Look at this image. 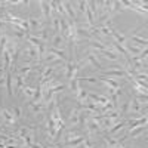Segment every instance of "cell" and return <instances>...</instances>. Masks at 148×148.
<instances>
[{
	"label": "cell",
	"instance_id": "1",
	"mask_svg": "<svg viewBox=\"0 0 148 148\" xmlns=\"http://www.w3.org/2000/svg\"><path fill=\"white\" fill-rule=\"evenodd\" d=\"M64 73L68 80L77 79V70H76V61H74V58H70L67 61V64L64 65Z\"/></svg>",
	"mask_w": 148,
	"mask_h": 148
},
{
	"label": "cell",
	"instance_id": "2",
	"mask_svg": "<svg viewBox=\"0 0 148 148\" xmlns=\"http://www.w3.org/2000/svg\"><path fill=\"white\" fill-rule=\"evenodd\" d=\"M64 10H65V18H68V21L77 24V12L74 9L73 2H64Z\"/></svg>",
	"mask_w": 148,
	"mask_h": 148
},
{
	"label": "cell",
	"instance_id": "3",
	"mask_svg": "<svg viewBox=\"0 0 148 148\" xmlns=\"http://www.w3.org/2000/svg\"><path fill=\"white\" fill-rule=\"evenodd\" d=\"M86 129H88V135H92V133H98L101 132V127H99V121L89 117L88 121H86Z\"/></svg>",
	"mask_w": 148,
	"mask_h": 148
},
{
	"label": "cell",
	"instance_id": "4",
	"mask_svg": "<svg viewBox=\"0 0 148 148\" xmlns=\"http://www.w3.org/2000/svg\"><path fill=\"white\" fill-rule=\"evenodd\" d=\"M0 116L3 117V120L8 123V125H15L16 119H15L14 113H12V108H2L0 110Z\"/></svg>",
	"mask_w": 148,
	"mask_h": 148
},
{
	"label": "cell",
	"instance_id": "5",
	"mask_svg": "<svg viewBox=\"0 0 148 148\" xmlns=\"http://www.w3.org/2000/svg\"><path fill=\"white\" fill-rule=\"evenodd\" d=\"M145 107V105H144ZM129 113L130 114H141L142 113V104L138 101V98H132L129 104Z\"/></svg>",
	"mask_w": 148,
	"mask_h": 148
},
{
	"label": "cell",
	"instance_id": "6",
	"mask_svg": "<svg viewBox=\"0 0 148 148\" xmlns=\"http://www.w3.org/2000/svg\"><path fill=\"white\" fill-rule=\"evenodd\" d=\"M42 6V15L45 19H52V9H51V2H46V0H42L40 2Z\"/></svg>",
	"mask_w": 148,
	"mask_h": 148
},
{
	"label": "cell",
	"instance_id": "7",
	"mask_svg": "<svg viewBox=\"0 0 148 148\" xmlns=\"http://www.w3.org/2000/svg\"><path fill=\"white\" fill-rule=\"evenodd\" d=\"M104 74H105V76H108V79H110V77H127L126 70H123V68L107 70V71H104Z\"/></svg>",
	"mask_w": 148,
	"mask_h": 148
},
{
	"label": "cell",
	"instance_id": "8",
	"mask_svg": "<svg viewBox=\"0 0 148 148\" xmlns=\"http://www.w3.org/2000/svg\"><path fill=\"white\" fill-rule=\"evenodd\" d=\"M80 111H82V108H80V107H77V108H73V110H71L70 117H68V121H70V125H71V126H76V125H79Z\"/></svg>",
	"mask_w": 148,
	"mask_h": 148
},
{
	"label": "cell",
	"instance_id": "9",
	"mask_svg": "<svg viewBox=\"0 0 148 148\" xmlns=\"http://www.w3.org/2000/svg\"><path fill=\"white\" fill-rule=\"evenodd\" d=\"M28 24H30V31L31 30H42L45 25H43V22L39 19V18H36V16H30L28 18Z\"/></svg>",
	"mask_w": 148,
	"mask_h": 148
},
{
	"label": "cell",
	"instance_id": "10",
	"mask_svg": "<svg viewBox=\"0 0 148 148\" xmlns=\"http://www.w3.org/2000/svg\"><path fill=\"white\" fill-rule=\"evenodd\" d=\"M62 46H64V37L61 34H53L51 47H53V49H64Z\"/></svg>",
	"mask_w": 148,
	"mask_h": 148
},
{
	"label": "cell",
	"instance_id": "11",
	"mask_svg": "<svg viewBox=\"0 0 148 148\" xmlns=\"http://www.w3.org/2000/svg\"><path fill=\"white\" fill-rule=\"evenodd\" d=\"M86 58H88V61H89V64H92L96 70H99V71H102V65H101V62H99V59H98L93 53H92V51H88V55H86Z\"/></svg>",
	"mask_w": 148,
	"mask_h": 148
},
{
	"label": "cell",
	"instance_id": "12",
	"mask_svg": "<svg viewBox=\"0 0 148 148\" xmlns=\"http://www.w3.org/2000/svg\"><path fill=\"white\" fill-rule=\"evenodd\" d=\"M99 80L107 86L108 89H114V90L120 89V88H119V82H116L114 79H108V77H102V76H101V77H99Z\"/></svg>",
	"mask_w": 148,
	"mask_h": 148
},
{
	"label": "cell",
	"instance_id": "13",
	"mask_svg": "<svg viewBox=\"0 0 148 148\" xmlns=\"http://www.w3.org/2000/svg\"><path fill=\"white\" fill-rule=\"evenodd\" d=\"M145 130H147V125H141V126H136V127H133L132 130H126V132H127V135L130 138H138L139 135L142 132H145Z\"/></svg>",
	"mask_w": 148,
	"mask_h": 148
},
{
	"label": "cell",
	"instance_id": "14",
	"mask_svg": "<svg viewBox=\"0 0 148 148\" xmlns=\"http://www.w3.org/2000/svg\"><path fill=\"white\" fill-rule=\"evenodd\" d=\"M5 77H6V83H5V86H6V92H8L9 96H12V95H14V88H12V71H10V70L6 71Z\"/></svg>",
	"mask_w": 148,
	"mask_h": 148
},
{
	"label": "cell",
	"instance_id": "15",
	"mask_svg": "<svg viewBox=\"0 0 148 148\" xmlns=\"http://www.w3.org/2000/svg\"><path fill=\"white\" fill-rule=\"evenodd\" d=\"M111 36L114 37V42H116V43H119V45H121V46H125V45L127 43V37H126V36H123L121 33H117L116 30H113Z\"/></svg>",
	"mask_w": 148,
	"mask_h": 148
},
{
	"label": "cell",
	"instance_id": "16",
	"mask_svg": "<svg viewBox=\"0 0 148 148\" xmlns=\"http://www.w3.org/2000/svg\"><path fill=\"white\" fill-rule=\"evenodd\" d=\"M6 45H8V36L6 34H0V61H3V53L6 51Z\"/></svg>",
	"mask_w": 148,
	"mask_h": 148
},
{
	"label": "cell",
	"instance_id": "17",
	"mask_svg": "<svg viewBox=\"0 0 148 148\" xmlns=\"http://www.w3.org/2000/svg\"><path fill=\"white\" fill-rule=\"evenodd\" d=\"M105 142H107V147L108 148H116L117 145H120L119 144V139L117 138H114V136H111V135H105Z\"/></svg>",
	"mask_w": 148,
	"mask_h": 148
},
{
	"label": "cell",
	"instance_id": "18",
	"mask_svg": "<svg viewBox=\"0 0 148 148\" xmlns=\"http://www.w3.org/2000/svg\"><path fill=\"white\" fill-rule=\"evenodd\" d=\"M88 93H89V92L86 90L84 88H80V89H79V92L76 93V101H77L79 104H80V102H83V101L86 99V98H88Z\"/></svg>",
	"mask_w": 148,
	"mask_h": 148
},
{
	"label": "cell",
	"instance_id": "19",
	"mask_svg": "<svg viewBox=\"0 0 148 148\" xmlns=\"http://www.w3.org/2000/svg\"><path fill=\"white\" fill-rule=\"evenodd\" d=\"M30 107H31V111L33 113H42V111L46 108V104L42 101V102H36V104H30Z\"/></svg>",
	"mask_w": 148,
	"mask_h": 148
},
{
	"label": "cell",
	"instance_id": "20",
	"mask_svg": "<svg viewBox=\"0 0 148 148\" xmlns=\"http://www.w3.org/2000/svg\"><path fill=\"white\" fill-rule=\"evenodd\" d=\"M22 93L25 95L28 99H33V96H34V92H36V88H31V86H22Z\"/></svg>",
	"mask_w": 148,
	"mask_h": 148
},
{
	"label": "cell",
	"instance_id": "21",
	"mask_svg": "<svg viewBox=\"0 0 148 148\" xmlns=\"http://www.w3.org/2000/svg\"><path fill=\"white\" fill-rule=\"evenodd\" d=\"M52 30L55 34H59L61 31V25H59V16L58 15H53L52 16Z\"/></svg>",
	"mask_w": 148,
	"mask_h": 148
},
{
	"label": "cell",
	"instance_id": "22",
	"mask_svg": "<svg viewBox=\"0 0 148 148\" xmlns=\"http://www.w3.org/2000/svg\"><path fill=\"white\" fill-rule=\"evenodd\" d=\"M74 5H77V10L80 12L82 15H86V9H88V2H84V0H80V2H74Z\"/></svg>",
	"mask_w": 148,
	"mask_h": 148
},
{
	"label": "cell",
	"instance_id": "23",
	"mask_svg": "<svg viewBox=\"0 0 148 148\" xmlns=\"http://www.w3.org/2000/svg\"><path fill=\"white\" fill-rule=\"evenodd\" d=\"M15 80H16V84H15V90H14V93L19 92V90L22 89V86H24V79H22L21 74H15Z\"/></svg>",
	"mask_w": 148,
	"mask_h": 148
},
{
	"label": "cell",
	"instance_id": "24",
	"mask_svg": "<svg viewBox=\"0 0 148 148\" xmlns=\"http://www.w3.org/2000/svg\"><path fill=\"white\" fill-rule=\"evenodd\" d=\"M70 89H71V92L74 93V96H76V93H77L79 89H80V86H79V79H71V80H70Z\"/></svg>",
	"mask_w": 148,
	"mask_h": 148
},
{
	"label": "cell",
	"instance_id": "25",
	"mask_svg": "<svg viewBox=\"0 0 148 148\" xmlns=\"http://www.w3.org/2000/svg\"><path fill=\"white\" fill-rule=\"evenodd\" d=\"M31 129H33V127H27V126H22V127H19V129H18V133H16V136L22 139L24 136H27V135L31 132Z\"/></svg>",
	"mask_w": 148,
	"mask_h": 148
},
{
	"label": "cell",
	"instance_id": "26",
	"mask_svg": "<svg viewBox=\"0 0 148 148\" xmlns=\"http://www.w3.org/2000/svg\"><path fill=\"white\" fill-rule=\"evenodd\" d=\"M121 9H123L121 2H113V3H111V15L117 14V12H120Z\"/></svg>",
	"mask_w": 148,
	"mask_h": 148
},
{
	"label": "cell",
	"instance_id": "27",
	"mask_svg": "<svg viewBox=\"0 0 148 148\" xmlns=\"http://www.w3.org/2000/svg\"><path fill=\"white\" fill-rule=\"evenodd\" d=\"M79 136H82L79 132H71V130L67 132V135H65V144L70 142V141H73V139H76V138H79Z\"/></svg>",
	"mask_w": 148,
	"mask_h": 148
},
{
	"label": "cell",
	"instance_id": "28",
	"mask_svg": "<svg viewBox=\"0 0 148 148\" xmlns=\"http://www.w3.org/2000/svg\"><path fill=\"white\" fill-rule=\"evenodd\" d=\"M93 141H92V138L90 136H86L84 138V141L82 142V145H80V148H93Z\"/></svg>",
	"mask_w": 148,
	"mask_h": 148
},
{
	"label": "cell",
	"instance_id": "29",
	"mask_svg": "<svg viewBox=\"0 0 148 148\" xmlns=\"http://www.w3.org/2000/svg\"><path fill=\"white\" fill-rule=\"evenodd\" d=\"M113 30H114V28H110V27H107V25H102V27H99V34H101V36H111Z\"/></svg>",
	"mask_w": 148,
	"mask_h": 148
},
{
	"label": "cell",
	"instance_id": "30",
	"mask_svg": "<svg viewBox=\"0 0 148 148\" xmlns=\"http://www.w3.org/2000/svg\"><path fill=\"white\" fill-rule=\"evenodd\" d=\"M12 113H14L15 119L18 120V119H21V116H22V108H21V107H14V108H12Z\"/></svg>",
	"mask_w": 148,
	"mask_h": 148
},
{
	"label": "cell",
	"instance_id": "31",
	"mask_svg": "<svg viewBox=\"0 0 148 148\" xmlns=\"http://www.w3.org/2000/svg\"><path fill=\"white\" fill-rule=\"evenodd\" d=\"M79 80H83V82H89V83H96L98 82V77H77Z\"/></svg>",
	"mask_w": 148,
	"mask_h": 148
},
{
	"label": "cell",
	"instance_id": "32",
	"mask_svg": "<svg viewBox=\"0 0 148 148\" xmlns=\"http://www.w3.org/2000/svg\"><path fill=\"white\" fill-rule=\"evenodd\" d=\"M30 148H43V147H42L40 144H37V142H34V144H33V145H31Z\"/></svg>",
	"mask_w": 148,
	"mask_h": 148
}]
</instances>
